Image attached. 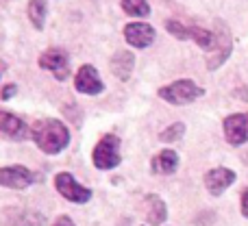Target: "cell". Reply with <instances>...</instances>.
<instances>
[{"label":"cell","mask_w":248,"mask_h":226,"mask_svg":"<svg viewBox=\"0 0 248 226\" xmlns=\"http://www.w3.org/2000/svg\"><path fill=\"white\" fill-rule=\"evenodd\" d=\"M33 139L39 146V150H44L46 154H57L68 146L70 133L65 128L63 122L59 120H39L33 126Z\"/></svg>","instance_id":"6da1fadb"},{"label":"cell","mask_w":248,"mask_h":226,"mask_svg":"<svg viewBox=\"0 0 248 226\" xmlns=\"http://www.w3.org/2000/svg\"><path fill=\"white\" fill-rule=\"evenodd\" d=\"M205 94V90L202 87H198L194 81H187V78H183V81H174L172 85H166L159 90V96H161L166 103L170 105H189L194 103L196 98H201V96Z\"/></svg>","instance_id":"7a4b0ae2"},{"label":"cell","mask_w":248,"mask_h":226,"mask_svg":"<svg viewBox=\"0 0 248 226\" xmlns=\"http://www.w3.org/2000/svg\"><path fill=\"white\" fill-rule=\"evenodd\" d=\"M120 163V139L116 135H105L94 148V166L98 170H111Z\"/></svg>","instance_id":"3957f363"},{"label":"cell","mask_w":248,"mask_h":226,"mask_svg":"<svg viewBox=\"0 0 248 226\" xmlns=\"http://www.w3.org/2000/svg\"><path fill=\"white\" fill-rule=\"evenodd\" d=\"M55 187H57V192H59L61 196L65 198V200L78 202V205H83V202H87L92 198L90 189L83 187V185H78L77 181H74V176L68 174V172H61V174H57Z\"/></svg>","instance_id":"277c9868"},{"label":"cell","mask_w":248,"mask_h":226,"mask_svg":"<svg viewBox=\"0 0 248 226\" xmlns=\"http://www.w3.org/2000/svg\"><path fill=\"white\" fill-rule=\"evenodd\" d=\"M39 65L44 70H50L52 76L57 81H65L70 74V61H68V52L59 50V48H50L39 57Z\"/></svg>","instance_id":"5b68a950"},{"label":"cell","mask_w":248,"mask_h":226,"mask_svg":"<svg viewBox=\"0 0 248 226\" xmlns=\"http://www.w3.org/2000/svg\"><path fill=\"white\" fill-rule=\"evenodd\" d=\"M214 35H216V42H214V46H211L209 59H207V68L209 70L220 68V65L227 61V57L231 55V35H229V30L224 29L222 24H218V30H216Z\"/></svg>","instance_id":"8992f818"},{"label":"cell","mask_w":248,"mask_h":226,"mask_svg":"<svg viewBox=\"0 0 248 226\" xmlns=\"http://www.w3.org/2000/svg\"><path fill=\"white\" fill-rule=\"evenodd\" d=\"M74 87H77L81 94H90V96H96L105 90V85H103V81H100L94 65H83V68H78L77 76H74Z\"/></svg>","instance_id":"52a82bcc"},{"label":"cell","mask_w":248,"mask_h":226,"mask_svg":"<svg viewBox=\"0 0 248 226\" xmlns=\"http://www.w3.org/2000/svg\"><path fill=\"white\" fill-rule=\"evenodd\" d=\"M33 183V174L24 166L0 167V185L9 189H26Z\"/></svg>","instance_id":"ba28073f"},{"label":"cell","mask_w":248,"mask_h":226,"mask_svg":"<svg viewBox=\"0 0 248 226\" xmlns=\"http://www.w3.org/2000/svg\"><path fill=\"white\" fill-rule=\"evenodd\" d=\"M224 135L229 144L240 146L248 141V113H235L224 120Z\"/></svg>","instance_id":"9c48e42d"},{"label":"cell","mask_w":248,"mask_h":226,"mask_svg":"<svg viewBox=\"0 0 248 226\" xmlns=\"http://www.w3.org/2000/svg\"><path fill=\"white\" fill-rule=\"evenodd\" d=\"M124 39L131 44L133 48H146L153 44L155 29L146 22H131L124 26Z\"/></svg>","instance_id":"30bf717a"},{"label":"cell","mask_w":248,"mask_h":226,"mask_svg":"<svg viewBox=\"0 0 248 226\" xmlns=\"http://www.w3.org/2000/svg\"><path fill=\"white\" fill-rule=\"evenodd\" d=\"M233 183H235V172L229 170V167H216V170L207 172V176H205V185L214 196H220Z\"/></svg>","instance_id":"8fae6325"},{"label":"cell","mask_w":248,"mask_h":226,"mask_svg":"<svg viewBox=\"0 0 248 226\" xmlns=\"http://www.w3.org/2000/svg\"><path fill=\"white\" fill-rule=\"evenodd\" d=\"M0 131H2L4 135L13 137V139H26V137L33 133V128L26 126L17 115L0 111Z\"/></svg>","instance_id":"7c38bea8"},{"label":"cell","mask_w":248,"mask_h":226,"mask_svg":"<svg viewBox=\"0 0 248 226\" xmlns=\"http://www.w3.org/2000/svg\"><path fill=\"white\" fill-rule=\"evenodd\" d=\"M133 65H135V55L126 50H118L116 55L111 57V72L116 74L118 78L126 81L133 72Z\"/></svg>","instance_id":"4fadbf2b"},{"label":"cell","mask_w":248,"mask_h":226,"mask_svg":"<svg viewBox=\"0 0 248 226\" xmlns=\"http://www.w3.org/2000/svg\"><path fill=\"white\" fill-rule=\"evenodd\" d=\"M146 220L148 224L153 226H159L166 222L168 218V209H166V202L161 200L159 196H146Z\"/></svg>","instance_id":"5bb4252c"},{"label":"cell","mask_w":248,"mask_h":226,"mask_svg":"<svg viewBox=\"0 0 248 226\" xmlns=\"http://www.w3.org/2000/svg\"><path fill=\"white\" fill-rule=\"evenodd\" d=\"M176 166H179V157H176V152H172V150L159 152L157 157L153 159V163H150L155 174H172V172L176 170Z\"/></svg>","instance_id":"9a60e30c"},{"label":"cell","mask_w":248,"mask_h":226,"mask_svg":"<svg viewBox=\"0 0 248 226\" xmlns=\"http://www.w3.org/2000/svg\"><path fill=\"white\" fill-rule=\"evenodd\" d=\"M46 0H31L29 2V17L33 22L35 29H44V20H46Z\"/></svg>","instance_id":"2e32d148"},{"label":"cell","mask_w":248,"mask_h":226,"mask_svg":"<svg viewBox=\"0 0 248 226\" xmlns=\"http://www.w3.org/2000/svg\"><path fill=\"white\" fill-rule=\"evenodd\" d=\"M122 9L128 13V15H135V17H146L150 13V7L146 0H120Z\"/></svg>","instance_id":"e0dca14e"},{"label":"cell","mask_w":248,"mask_h":226,"mask_svg":"<svg viewBox=\"0 0 248 226\" xmlns=\"http://www.w3.org/2000/svg\"><path fill=\"white\" fill-rule=\"evenodd\" d=\"M183 133H185V124L183 122H174L172 126H168L166 131L159 135V139L166 141V144H170V141H179L181 137H183Z\"/></svg>","instance_id":"ac0fdd59"},{"label":"cell","mask_w":248,"mask_h":226,"mask_svg":"<svg viewBox=\"0 0 248 226\" xmlns=\"http://www.w3.org/2000/svg\"><path fill=\"white\" fill-rule=\"evenodd\" d=\"M166 29L179 39H192V26H183L181 22H176V20H168Z\"/></svg>","instance_id":"d6986e66"},{"label":"cell","mask_w":248,"mask_h":226,"mask_svg":"<svg viewBox=\"0 0 248 226\" xmlns=\"http://www.w3.org/2000/svg\"><path fill=\"white\" fill-rule=\"evenodd\" d=\"M242 213L248 218V189H244V194H242Z\"/></svg>","instance_id":"ffe728a7"},{"label":"cell","mask_w":248,"mask_h":226,"mask_svg":"<svg viewBox=\"0 0 248 226\" xmlns=\"http://www.w3.org/2000/svg\"><path fill=\"white\" fill-rule=\"evenodd\" d=\"M11 96H16V85H7L2 90V98L7 100V98H11Z\"/></svg>","instance_id":"44dd1931"},{"label":"cell","mask_w":248,"mask_h":226,"mask_svg":"<svg viewBox=\"0 0 248 226\" xmlns=\"http://www.w3.org/2000/svg\"><path fill=\"white\" fill-rule=\"evenodd\" d=\"M55 226H74V222L68 218V215H61V218L55 222Z\"/></svg>","instance_id":"7402d4cb"}]
</instances>
